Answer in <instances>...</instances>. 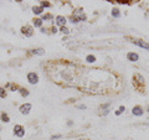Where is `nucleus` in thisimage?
<instances>
[{
    "instance_id": "obj_14",
    "label": "nucleus",
    "mask_w": 149,
    "mask_h": 140,
    "mask_svg": "<svg viewBox=\"0 0 149 140\" xmlns=\"http://www.w3.org/2000/svg\"><path fill=\"white\" fill-rule=\"evenodd\" d=\"M0 120H1L3 123H10V116H9L8 113L5 112H3L1 114H0Z\"/></svg>"
},
{
    "instance_id": "obj_27",
    "label": "nucleus",
    "mask_w": 149,
    "mask_h": 140,
    "mask_svg": "<svg viewBox=\"0 0 149 140\" xmlns=\"http://www.w3.org/2000/svg\"><path fill=\"white\" fill-rule=\"evenodd\" d=\"M109 109H106V110H103V112H100V114L101 115H108V113H109Z\"/></svg>"
},
{
    "instance_id": "obj_16",
    "label": "nucleus",
    "mask_w": 149,
    "mask_h": 140,
    "mask_svg": "<svg viewBox=\"0 0 149 140\" xmlns=\"http://www.w3.org/2000/svg\"><path fill=\"white\" fill-rule=\"evenodd\" d=\"M111 15H112V17H114V19H119L120 17V10L118 8H113L112 9V11H111Z\"/></svg>"
},
{
    "instance_id": "obj_26",
    "label": "nucleus",
    "mask_w": 149,
    "mask_h": 140,
    "mask_svg": "<svg viewBox=\"0 0 149 140\" xmlns=\"http://www.w3.org/2000/svg\"><path fill=\"white\" fill-rule=\"evenodd\" d=\"M51 34H57V32H58V27H56V26H52V27H51Z\"/></svg>"
},
{
    "instance_id": "obj_23",
    "label": "nucleus",
    "mask_w": 149,
    "mask_h": 140,
    "mask_svg": "<svg viewBox=\"0 0 149 140\" xmlns=\"http://www.w3.org/2000/svg\"><path fill=\"white\" fill-rule=\"evenodd\" d=\"M61 138H62V134H54L50 137L51 140H57V139H61Z\"/></svg>"
},
{
    "instance_id": "obj_21",
    "label": "nucleus",
    "mask_w": 149,
    "mask_h": 140,
    "mask_svg": "<svg viewBox=\"0 0 149 140\" xmlns=\"http://www.w3.org/2000/svg\"><path fill=\"white\" fill-rule=\"evenodd\" d=\"M109 105H111L109 102H107V103L101 104V105H100V112H103V110H106V109H109Z\"/></svg>"
},
{
    "instance_id": "obj_17",
    "label": "nucleus",
    "mask_w": 149,
    "mask_h": 140,
    "mask_svg": "<svg viewBox=\"0 0 149 140\" xmlns=\"http://www.w3.org/2000/svg\"><path fill=\"white\" fill-rule=\"evenodd\" d=\"M85 61H86L87 63H95V62L97 61V58H96V56H95V55L90 53V55H87V56H86Z\"/></svg>"
},
{
    "instance_id": "obj_15",
    "label": "nucleus",
    "mask_w": 149,
    "mask_h": 140,
    "mask_svg": "<svg viewBox=\"0 0 149 140\" xmlns=\"http://www.w3.org/2000/svg\"><path fill=\"white\" fill-rule=\"evenodd\" d=\"M19 93H20V96L24 97V98H26V97L30 96V91L27 89V88H24V87H20V89H19Z\"/></svg>"
},
{
    "instance_id": "obj_1",
    "label": "nucleus",
    "mask_w": 149,
    "mask_h": 140,
    "mask_svg": "<svg viewBox=\"0 0 149 140\" xmlns=\"http://www.w3.org/2000/svg\"><path fill=\"white\" fill-rule=\"evenodd\" d=\"M128 41H130L133 45H136L138 46V47H141V49H144V50H148L149 51V44L146 42L144 40H141V39H136V37H130V36H127L125 37Z\"/></svg>"
},
{
    "instance_id": "obj_22",
    "label": "nucleus",
    "mask_w": 149,
    "mask_h": 140,
    "mask_svg": "<svg viewBox=\"0 0 149 140\" xmlns=\"http://www.w3.org/2000/svg\"><path fill=\"white\" fill-rule=\"evenodd\" d=\"M58 31H60V32H62L63 35H68V34H70V29H68L67 26H62V27H60Z\"/></svg>"
},
{
    "instance_id": "obj_36",
    "label": "nucleus",
    "mask_w": 149,
    "mask_h": 140,
    "mask_svg": "<svg viewBox=\"0 0 149 140\" xmlns=\"http://www.w3.org/2000/svg\"><path fill=\"white\" fill-rule=\"evenodd\" d=\"M0 132H1V125H0Z\"/></svg>"
},
{
    "instance_id": "obj_20",
    "label": "nucleus",
    "mask_w": 149,
    "mask_h": 140,
    "mask_svg": "<svg viewBox=\"0 0 149 140\" xmlns=\"http://www.w3.org/2000/svg\"><path fill=\"white\" fill-rule=\"evenodd\" d=\"M39 5H40V6H41V8H42L44 10H45L46 8H50V6H51V3H50V1H47V0H46V1H40V4H39Z\"/></svg>"
},
{
    "instance_id": "obj_12",
    "label": "nucleus",
    "mask_w": 149,
    "mask_h": 140,
    "mask_svg": "<svg viewBox=\"0 0 149 140\" xmlns=\"http://www.w3.org/2000/svg\"><path fill=\"white\" fill-rule=\"evenodd\" d=\"M127 60L129 62H137L139 60V55L137 52H128L127 53Z\"/></svg>"
},
{
    "instance_id": "obj_8",
    "label": "nucleus",
    "mask_w": 149,
    "mask_h": 140,
    "mask_svg": "<svg viewBox=\"0 0 149 140\" xmlns=\"http://www.w3.org/2000/svg\"><path fill=\"white\" fill-rule=\"evenodd\" d=\"M31 109H32L31 103H24V104H21L20 107H19V112H20L22 115H29Z\"/></svg>"
},
{
    "instance_id": "obj_32",
    "label": "nucleus",
    "mask_w": 149,
    "mask_h": 140,
    "mask_svg": "<svg viewBox=\"0 0 149 140\" xmlns=\"http://www.w3.org/2000/svg\"><path fill=\"white\" fill-rule=\"evenodd\" d=\"M72 125H73V122H72V120H68V122H67V127H72Z\"/></svg>"
},
{
    "instance_id": "obj_10",
    "label": "nucleus",
    "mask_w": 149,
    "mask_h": 140,
    "mask_svg": "<svg viewBox=\"0 0 149 140\" xmlns=\"http://www.w3.org/2000/svg\"><path fill=\"white\" fill-rule=\"evenodd\" d=\"M32 12H34V15L36 17H41L45 14V10L40 5H35V6H32Z\"/></svg>"
},
{
    "instance_id": "obj_37",
    "label": "nucleus",
    "mask_w": 149,
    "mask_h": 140,
    "mask_svg": "<svg viewBox=\"0 0 149 140\" xmlns=\"http://www.w3.org/2000/svg\"><path fill=\"white\" fill-rule=\"evenodd\" d=\"M0 140H1V139H0Z\"/></svg>"
},
{
    "instance_id": "obj_31",
    "label": "nucleus",
    "mask_w": 149,
    "mask_h": 140,
    "mask_svg": "<svg viewBox=\"0 0 149 140\" xmlns=\"http://www.w3.org/2000/svg\"><path fill=\"white\" fill-rule=\"evenodd\" d=\"M40 30H41V32H42V34H46V32H47V29H46V27H44V26L41 27Z\"/></svg>"
},
{
    "instance_id": "obj_25",
    "label": "nucleus",
    "mask_w": 149,
    "mask_h": 140,
    "mask_svg": "<svg viewBox=\"0 0 149 140\" xmlns=\"http://www.w3.org/2000/svg\"><path fill=\"white\" fill-rule=\"evenodd\" d=\"M74 107H76L77 109H81V110H86V109H87V107H86L85 104H76Z\"/></svg>"
},
{
    "instance_id": "obj_13",
    "label": "nucleus",
    "mask_w": 149,
    "mask_h": 140,
    "mask_svg": "<svg viewBox=\"0 0 149 140\" xmlns=\"http://www.w3.org/2000/svg\"><path fill=\"white\" fill-rule=\"evenodd\" d=\"M42 26H44V21L41 20V17H35L34 20H32V27H35V29H41Z\"/></svg>"
},
{
    "instance_id": "obj_18",
    "label": "nucleus",
    "mask_w": 149,
    "mask_h": 140,
    "mask_svg": "<svg viewBox=\"0 0 149 140\" xmlns=\"http://www.w3.org/2000/svg\"><path fill=\"white\" fill-rule=\"evenodd\" d=\"M6 97H8V91L4 87H0V98H1V99H5Z\"/></svg>"
},
{
    "instance_id": "obj_2",
    "label": "nucleus",
    "mask_w": 149,
    "mask_h": 140,
    "mask_svg": "<svg viewBox=\"0 0 149 140\" xmlns=\"http://www.w3.org/2000/svg\"><path fill=\"white\" fill-rule=\"evenodd\" d=\"M72 15L77 19L78 21H86L87 20V15L85 14V10H83V8H76L72 12Z\"/></svg>"
},
{
    "instance_id": "obj_28",
    "label": "nucleus",
    "mask_w": 149,
    "mask_h": 140,
    "mask_svg": "<svg viewBox=\"0 0 149 140\" xmlns=\"http://www.w3.org/2000/svg\"><path fill=\"white\" fill-rule=\"evenodd\" d=\"M116 3H118V4H123V5H124V4H127V5H129V4H130V1H120V0H117Z\"/></svg>"
},
{
    "instance_id": "obj_35",
    "label": "nucleus",
    "mask_w": 149,
    "mask_h": 140,
    "mask_svg": "<svg viewBox=\"0 0 149 140\" xmlns=\"http://www.w3.org/2000/svg\"><path fill=\"white\" fill-rule=\"evenodd\" d=\"M147 112H148V114H149V107H148V108H147Z\"/></svg>"
},
{
    "instance_id": "obj_19",
    "label": "nucleus",
    "mask_w": 149,
    "mask_h": 140,
    "mask_svg": "<svg viewBox=\"0 0 149 140\" xmlns=\"http://www.w3.org/2000/svg\"><path fill=\"white\" fill-rule=\"evenodd\" d=\"M52 17H54V16L51 15V14H49V12H45L44 15L41 16V20H42V21L45 22V21H49V20H51V19H52Z\"/></svg>"
},
{
    "instance_id": "obj_4",
    "label": "nucleus",
    "mask_w": 149,
    "mask_h": 140,
    "mask_svg": "<svg viewBox=\"0 0 149 140\" xmlns=\"http://www.w3.org/2000/svg\"><path fill=\"white\" fill-rule=\"evenodd\" d=\"M144 83H146V79H144V77L141 73H134L133 74V85L137 88L144 86Z\"/></svg>"
},
{
    "instance_id": "obj_24",
    "label": "nucleus",
    "mask_w": 149,
    "mask_h": 140,
    "mask_svg": "<svg viewBox=\"0 0 149 140\" xmlns=\"http://www.w3.org/2000/svg\"><path fill=\"white\" fill-rule=\"evenodd\" d=\"M19 89H20V87H19L17 85H14V83H11V86H10V91L16 92V91H19Z\"/></svg>"
},
{
    "instance_id": "obj_34",
    "label": "nucleus",
    "mask_w": 149,
    "mask_h": 140,
    "mask_svg": "<svg viewBox=\"0 0 149 140\" xmlns=\"http://www.w3.org/2000/svg\"><path fill=\"white\" fill-rule=\"evenodd\" d=\"M78 140H90V139H86V138H81V139H78Z\"/></svg>"
},
{
    "instance_id": "obj_9",
    "label": "nucleus",
    "mask_w": 149,
    "mask_h": 140,
    "mask_svg": "<svg viewBox=\"0 0 149 140\" xmlns=\"http://www.w3.org/2000/svg\"><path fill=\"white\" fill-rule=\"evenodd\" d=\"M132 114L134 116H142L144 115V108L142 105H134L132 108Z\"/></svg>"
},
{
    "instance_id": "obj_33",
    "label": "nucleus",
    "mask_w": 149,
    "mask_h": 140,
    "mask_svg": "<svg viewBox=\"0 0 149 140\" xmlns=\"http://www.w3.org/2000/svg\"><path fill=\"white\" fill-rule=\"evenodd\" d=\"M142 125H143V127H144V125H146V127H149V123H143Z\"/></svg>"
},
{
    "instance_id": "obj_30",
    "label": "nucleus",
    "mask_w": 149,
    "mask_h": 140,
    "mask_svg": "<svg viewBox=\"0 0 149 140\" xmlns=\"http://www.w3.org/2000/svg\"><path fill=\"white\" fill-rule=\"evenodd\" d=\"M120 112H122V113H124V112H125V107L124 105H119V108H118Z\"/></svg>"
},
{
    "instance_id": "obj_5",
    "label": "nucleus",
    "mask_w": 149,
    "mask_h": 140,
    "mask_svg": "<svg viewBox=\"0 0 149 140\" xmlns=\"http://www.w3.org/2000/svg\"><path fill=\"white\" fill-rule=\"evenodd\" d=\"M26 79H27V82H29L30 85H34V86L40 82V77H39V74H37L36 72H29L27 73V76H26Z\"/></svg>"
},
{
    "instance_id": "obj_3",
    "label": "nucleus",
    "mask_w": 149,
    "mask_h": 140,
    "mask_svg": "<svg viewBox=\"0 0 149 140\" xmlns=\"http://www.w3.org/2000/svg\"><path fill=\"white\" fill-rule=\"evenodd\" d=\"M13 133L16 138L19 139H22L25 137V128L22 127L21 124H15L14 125V129H13Z\"/></svg>"
},
{
    "instance_id": "obj_29",
    "label": "nucleus",
    "mask_w": 149,
    "mask_h": 140,
    "mask_svg": "<svg viewBox=\"0 0 149 140\" xmlns=\"http://www.w3.org/2000/svg\"><path fill=\"white\" fill-rule=\"evenodd\" d=\"M114 114H116V115H117V116H119V115H122L123 113H122V112H120L119 109H117V110H116V112H114Z\"/></svg>"
},
{
    "instance_id": "obj_11",
    "label": "nucleus",
    "mask_w": 149,
    "mask_h": 140,
    "mask_svg": "<svg viewBox=\"0 0 149 140\" xmlns=\"http://www.w3.org/2000/svg\"><path fill=\"white\" fill-rule=\"evenodd\" d=\"M29 55H31V56H44L45 55V49H42V47L32 49V50L29 51Z\"/></svg>"
},
{
    "instance_id": "obj_6",
    "label": "nucleus",
    "mask_w": 149,
    "mask_h": 140,
    "mask_svg": "<svg viewBox=\"0 0 149 140\" xmlns=\"http://www.w3.org/2000/svg\"><path fill=\"white\" fill-rule=\"evenodd\" d=\"M54 24L56 27H62V26H66L67 24V17L66 16H63V15H57L55 17V20H54Z\"/></svg>"
},
{
    "instance_id": "obj_7",
    "label": "nucleus",
    "mask_w": 149,
    "mask_h": 140,
    "mask_svg": "<svg viewBox=\"0 0 149 140\" xmlns=\"http://www.w3.org/2000/svg\"><path fill=\"white\" fill-rule=\"evenodd\" d=\"M20 32L25 37H31L32 35H34V27H32L31 25H24V26L21 27Z\"/></svg>"
}]
</instances>
